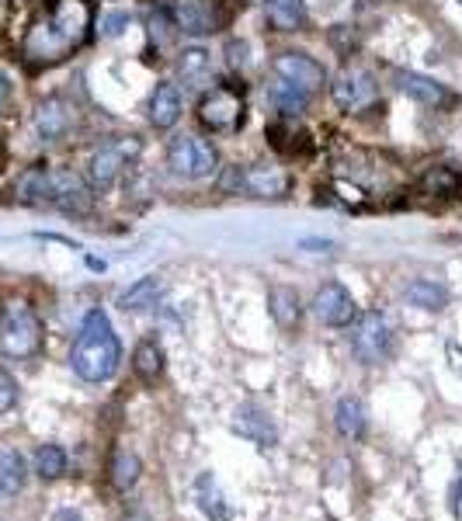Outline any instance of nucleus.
Masks as SVG:
<instances>
[{"label": "nucleus", "instance_id": "nucleus-1", "mask_svg": "<svg viewBox=\"0 0 462 521\" xmlns=\"http://www.w3.org/2000/svg\"><path fill=\"white\" fill-rule=\"evenodd\" d=\"M91 21H94L91 0H49L39 18L28 25L21 56H25V63L35 66V70L63 63L66 56H73L80 46H87V39H91Z\"/></svg>", "mask_w": 462, "mask_h": 521}, {"label": "nucleus", "instance_id": "nucleus-2", "mask_svg": "<svg viewBox=\"0 0 462 521\" xmlns=\"http://www.w3.org/2000/svg\"><path fill=\"white\" fill-rule=\"evenodd\" d=\"M122 362V344L112 330V320L101 310H91L84 317V327L77 334V344L70 351V365L84 383H105L115 376Z\"/></svg>", "mask_w": 462, "mask_h": 521}, {"label": "nucleus", "instance_id": "nucleus-3", "mask_svg": "<svg viewBox=\"0 0 462 521\" xmlns=\"http://www.w3.org/2000/svg\"><path fill=\"white\" fill-rule=\"evenodd\" d=\"M18 198L25 205L87 212L91 209V185L70 167H28L18 181Z\"/></svg>", "mask_w": 462, "mask_h": 521}, {"label": "nucleus", "instance_id": "nucleus-4", "mask_svg": "<svg viewBox=\"0 0 462 521\" xmlns=\"http://www.w3.org/2000/svg\"><path fill=\"white\" fill-rule=\"evenodd\" d=\"M42 351V320L25 299H7L0 310V355L28 362Z\"/></svg>", "mask_w": 462, "mask_h": 521}, {"label": "nucleus", "instance_id": "nucleus-5", "mask_svg": "<svg viewBox=\"0 0 462 521\" xmlns=\"http://www.w3.org/2000/svg\"><path fill=\"white\" fill-rule=\"evenodd\" d=\"M244 115H247L244 87L230 84V80L205 91L202 101H198V122L209 132H223V136L226 132H237L244 126Z\"/></svg>", "mask_w": 462, "mask_h": 521}, {"label": "nucleus", "instance_id": "nucleus-6", "mask_svg": "<svg viewBox=\"0 0 462 521\" xmlns=\"http://www.w3.org/2000/svg\"><path fill=\"white\" fill-rule=\"evenodd\" d=\"M167 167H171L178 178L198 181L219 171V153L216 146L202 136H178L167 146Z\"/></svg>", "mask_w": 462, "mask_h": 521}, {"label": "nucleus", "instance_id": "nucleus-7", "mask_svg": "<svg viewBox=\"0 0 462 521\" xmlns=\"http://www.w3.org/2000/svg\"><path fill=\"white\" fill-rule=\"evenodd\" d=\"M139 153V139H112V143L98 146V150L91 153V160H87V185L94 188V192H108V188H115V181L126 174V167L136 160Z\"/></svg>", "mask_w": 462, "mask_h": 521}, {"label": "nucleus", "instance_id": "nucleus-8", "mask_svg": "<svg viewBox=\"0 0 462 521\" xmlns=\"http://www.w3.org/2000/svg\"><path fill=\"white\" fill-rule=\"evenodd\" d=\"M351 351L358 355V362L365 365H379L390 358L393 351V330L390 320L383 313L369 310V313H358L351 320Z\"/></svg>", "mask_w": 462, "mask_h": 521}, {"label": "nucleus", "instance_id": "nucleus-9", "mask_svg": "<svg viewBox=\"0 0 462 521\" xmlns=\"http://www.w3.org/2000/svg\"><path fill=\"white\" fill-rule=\"evenodd\" d=\"M226 188H240V192L258 198H282L289 195L292 178L278 164H251V167H233L230 178H226Z\"/></svg>", "mask_w": 462, "mask_h": 521}, {"label": "nucleus", "instance_id": "nucleus-10", "mask_svg": "<svg viewBox=\"0 0 462 521\" xmlns=\"http://www.w3.org/2000/svg\"><path fill=\"white\" fill-rule=\"evenodd\" d=\"M330 94H334L337 108H344V112H362V108L376 105L379 87H376V77H372L369 70H362V66H348V70H341L334 77Z\"/></svg>", "mask_w": 462, "mask_h": 521}, {"label": "nucleus", "instance_id": "nucleus-11", "mask_svg": "<svg viewBox=\"0 0 462 521\" xmlns=\"http://www.w3.org/2000/svg\"><path fill=\"white\" fill-rule=\"evenodd\" d=\"M271 70H275L278 80L299 87L303 94H317L320 87L327 84V70L317 60H313V56H306V53H282V56H275Z\"/></svg>", "mask_w": 462, "mask_h": 521}, {"label": "nucleus", "instance_id": "nucleus-12", "mask_svg": "<svg viewBox=\"0 0 462 521\" xmlns=\"http://www.w3.org/2000/svg\"><path fill=\"white\" fill-rule=\"evenodd\" d=\"M313 313L320 317V324L327 327H351V320L358 317V306L351 299V292L341 282H327L313 299Z\"/></svg>", "mask_w": 462, "mask_h": 521}, {"label": "nucleus", "instance_id": "nucleus-13", "mask_svg": "<svg viewBox=\"0 0 462 521\" xmlns=\"http://www.w3.org/2000/svg\"><path fill=\"white\" fill-rule=\"evenodd\" d=\"M233 431H237L240 438H247V442H254L258 449H268L278 438L268 410L258 407V403H240L237 414H233Z\"/></svg>", "mask_w": 462, "mask_h": 521}, {"label": "nucleus", "instance_id": "nucleus-14", "mask_svg": "<svg viewBox=\"0 0 462 521\" xmlns=\"http://www.w3.org/2000/svg\"><path fill=\"white\" fill-rule=\"evenodd\" d=\"M32 122H35V132H39L46 143H56V139H63L73 126V108L66 105L63 98H46L39 101Z\"/></svg>", "mask_w": 462, "mask_h": 521}, {"label": "nucleus", "instance_id": "nucleus-15", "mask_svg": "<svg viewBox=\"0 0 462 521\" xmlns=\"http://www.w3.org/2000/svg\"><path fill=\"white\" fill-rule=\"evenodd\" d=\"M396 87H400L407 98L421 101V105H431V108H442V105H452V101H456L445 84H438V80L424 77V73H414V70L396 73Z\"/></svg>", "mask_w": 462, "mask_h": 521}, {"label": "nucleus", "instance_id": "nucleus-16", "mask_svg": "<svg viewBox=\"0 0 462 521\" xmlns=\"http://www.w3.org/2000/svg\"><path fill=\"white\" fill-rule=\"evenodd\" d=\"M146 115H150L153 129H171L181 119V91L174 84H157L146 101Z\"/></svg>", "mask_w": 462, "mask_h": 521}, {"label": "nucleus", "instance_id": "nucleus-17", "mask_svg": "<svg viewBox=\"0 0 462 521\" xmlns=\"http://www.w3.org/2000/svg\"><path fill=\"white\" fill-rule=\"evenodd\" d=\"M403 296H407L410 306L428 310V313H438V310L449 306V292H445V285L431 282V278H414V282L403 289Z\"/></svg>", "mask_w": 462, "mask_h": 521}, {"label": "nucleus", "instance_id": "nucleus-18", "mask_svg": "<svg viewBox=\"0 0 462 521\" xmlns=\"http://www.w3.org/2000/svg\"><path fill=\"white\" fill-rule=\"evenodd\" d=\"M160 292H164L160 278H157V275H146V278H139L136 285H129V289L122 292V296H119V306H122L126 313H143V310H150V306H157Z\"/></svg>", "mask_w": 462, "mask_h": 521}, {"label": "nucleus", "instance_id": "nucleus-19", "mask_svg": "<svg viewBox=\"0 0 462 521\" xmlns=\"http://www.w3.org/2000/svg\"><path fill=\"white\" fill-rule=\"evenodd\" d=\"M275 32H296L306 21V0H264Z\"/></svg>", "mask_w": 462, "mask_h": 521}, {"label": "nucleus", "instance_id": "nucleus-20", "mask_svg": "<svg viewBox=\"0 0 462 521\" xmlns=\"http://www.w3.org/2000/svg\"><path fill=\"white\" fill-rule=\"evenodd\" d=\"M132 372L143 383H157L160 372H164V348L157 341H139L136 351H132Z\"/></svg>", "mask_w": 462, "mask_h": 521}, {"label": "nucleus", "instance_id": "nucleus-21", "mask_svg": "<svg viewBox=\"0 0 462 521\" xmlns=\"http://www.w3.org/2000/svg\"><path fill=\"white\" fill-rule=\"evenodd\" d=\"M417 192L431 198H456L462 192V178L452 167H431V171L417 181Z\"/></svg>", "mask_w": 462, "mask_h": 521}, {"label": "nucleus", "instance_id": "nucleus-22", "mask_svg": "<svg viewBox=\"0 0 462 521\" xmlns=\"http://www.w3.org/2000/svg\"><path fill=\"white\" fill-rule=\"evenodd\" d=\"M268 98H271V105L285 115V119H296V115H303L306 105H310V94H303L299 87L285 84V80H278V77H275V84H271Z\"/></svg>", "mask_w": 462, "mask_h": 521}, {"label": "nucleus", "instance_id": "nucleus-23", "mask_svg": "<svg viewBox=\"0 0 462 521\" xmlns=\"http://www.w3.org/2000/svg\"><path fill=\"white\" fill-rule=\"evenodd\" d=\"M334 424L337 431H341L344 438H362L365 435V407L362 400H355V396H344L341 403H337V414H334Z\"/></svg>", "mask_w": 462, "mask_h": 521}, {"label": "nucleus", "instance_id": "nucleus-24", "mask_svg": "<svg viewBox=\"0 0 462 521\" xmlns=\"http://www.w3.org/2000/svg\"><path fill=\"white\" fill-rule=\"evenodd\" d=\"M25 459L14 449H0V497H14L25 487Z\"/></svg>", "mask_w": 462, "mask_h": 521}, {"label": "nucleus", "instance_id": "nucleus-25", "mask_svg": "<svg viewBox=\"0 0 462 521\" xmlns=\"http://www.w3.org/2000/svg\"><path fill=\"white\" fill-rule=\"evenodd\" d=\"M112 487L115 490H129V487H136V480H139V473H143V462H139L136 452H129V449H119L115 452V459H112Z\"/></svg>", "mask_w": 462, "mask_h": 521}, {"label": "nucleus", "instance_id": "nucleus-26", "mask_svg": "<svg viewBox=\"0 0 462 521\" xmlns=\"http://www.w3.org/2000/svg\"><path fill=\"white\" fill-rule=\"evenodd\" d=\"M209 70H212V63H209V53L205 49H185V53H178V73H181V80L185 84H202L205 77H209Z\"/></svg>", "mask_w": 462, "mask_h": 521}, {"label": "nucleus", "instance_id": "nucleus-27", "mask_svg": "<svg viewBox=\"0 0 462 521\" xmlns=\"http://www.w3.org/2000/svg\"><path fill=\"white\" fill-rule=\"evenodd\" d=\"M35 473H39L42 480H60L66 473V452L60 445H42V449L35 452Z\"/></svg>", "mask_w": 462, "mask_h": 521}, {"label": "nucleus", "instance_id": "nucleus-28", "mask_svg": "<svg viewBox=\"0 0 462 521\" xmlns=\"http://www.w3.org/2000/svg\"><path fill=\"white\" fill-rule=\"evenodd\" d=\"M198 504H202V511L212 521H226V518H230V511L223 508V497H219V487H216V480H212V476H198Z\"/></svg>", "mask_w": 462, "mask_h": 521}, {"label": "nucleus", "instance_id": "nucleus-29", "mask_svg": "<svg viewBox=\"0 0 462 521\" xmlns=\"http://www.w3.org/2000/svg\"><path fill=\"white\" fill-rule=\"evenodd\" d=\"M271 313L282 327L299 324V296L292 289H275L271 292Z\"/></svg>", "mask_w": 462, "mask_h": 521}, {"label": "nucleus", "instance_id": "nucleus-30", "mask_svg": "<svg viewBox=\"0 0 462 521\" xmlns=\"http://www.w3.org/2000/svg\"><path fill=\"white\" fill-rule=\"evenodd\" d=\"M14 403H18V383H14L11 372L0 369V414L14 410Z\"/></svg>", "mask_w": 462, "mask_h": 521}, {"label": "nucleus", "instance_id": "nucleus-31", "mask_svg": "<svg viewBox=\"0 0 462 521\" xmlns=\"http://www.w3.org/2000/svg\"><path fill=\"white\" fill-rule=\"evenodd\" d=\"M449 504H452V515L462 521V466L456 469V480H452V490H449Z\"/></svg>", "mask_w": 462, "mask_h": 521}, {"label": "nucleus", "instance_id": "nucleus-32", "mask_svg": "<svg viewBox=\"0 0 462 521\" xmlns=\"http://www.w3.org/2000/svg\"><path fill=\"white\" fill-rule=\"evenodd\" d=\"M226 53H230V66H244L247 63V42H230Z\"/></svg>", "mask_w": 462, "mask_h": 521}, {"label": "nucleus", "instance_id": "nucleus-33", "mask_svg": "<svg viewBox=\"0 0 462 521\" xmlns=\"http://www.w3.org/2000/svg\"><path fill=\"white\" fill-rule=\"evenodd\" d=\"M7 101H11V77H7V73H0V108H4Z\"/></svg>", "mask_w": 462, "mask_h": 521}, {"label": "nucleus", "instance_id": "nucleus-34", "mask_svg": "<svg viewBox=\"0 0 462 521\" xmlns=\"http://www.w3.org/2000/svg\"><path fill=\"white\" fill-rule=\"evenodd\" d=\"M126 14H112V18H108V35H115V32H119V25H126Z\"/></svg>", "mask_w": 462, "mask_h": 521}, {"label": "nucleus", "instance_id": "nucleus-35", "mask_svg": "<svg viewBox=\"0 0 462 521\" xmlns=\"http://www.w3.org/2000/svg\"><path fill=\"white\" fill-rule=\"evenodd\" d=\"M56 521H80V515H77V511H60Z\"/></svg>", "mask_w": 462, "mask_h": 521}, {"label": "nucleus", "instance_id": "nucleus-36", "mask_svg": "<svg viewBox=\"0 0 462 521\" xmlns=\"http://www.w3.org/2000/svg\"><path fill=\"white\" fill-rule=\"evenodd\" d=\"M459 4H462V0H459Z\"/></svg>", "mask_w": 462, "mask_h": 521}]
</instances>
